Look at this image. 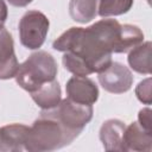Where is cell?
<instances>
[{
	"mask_svg": "<svg viewBox=\"0 0 152 152\" xmlns=\"http://www.w3.org/2000/svg\"><path fill=\"white\" fill-rule=\"evenodd\" d=\"M142 42L144 33L138 26L106 18L88 27H70L52 43V48L64 52L62 63L66 71L88 76L108 68L113 52H128Z\"/></svg>",
	"mask_w": 152,
	"mask_h": 152,
	"instance_id": "cell-1",
	"label": "cell"
},
{
	"mask_svg": "<svg viewBox=\"0 0 152 152\" xmlns=\"http://www.w3.org/2000/svg\"><path fill=\"white\" fill-rule=\"evenodd\" d=\"M76 139L68 132L56 118L46 110H42L39 118L30 127L25 150L30 152H49L62 148Z\"/></svg>",
	"mask_w": 152,
	"mask_h": 152,
	"instance_id": "cell-2",
	"label": "cell"
},
{
	"mask_svg": "<svg viewBox=\"0 0 152 152\" xmlns=\"http://www.w3.org/2000/svg\"><path fill=\"white\" fill-rule=\"evenodd\" d=\"M57 72L55 58L46 51H37L19 65L14 77L24 90L32 93L44 83L56 80Z\"/></svg>",
	"mask_w": 152,
	"mask_h": 152,
	"instance_id": "cell-3",
	"label": "cell"
},
{
	"mask_svg": "<svg viewBox=\"0 0 152 152\" xmlns=\"http://www.w3.org/2000/svg\"><path fill=\"white\" fill-rule=\"evenodd\" d=\"M49 114L58 120V122L76 138L89 124L93 118V106L81 104L70 99H63L61 102L51 108L45 109Z\"/></svg>",
	"mask_w": 152,
	"mask_h": 152,
	"instance_id": "cell-4",
	"label": "cell"
},
{
	"mask_svg": "<svg viewBox=\"0 0 152 152\" xmlns=\"http://www.w3.org/2000/svg\"><path fill=\"white\" fill-rule=\"evenodd\" d=\"M50 21L39 11H27L19 21V38L23 46L28 50L39 49L49 32Z\"/></svg>",
	"mask_w": 152,
	"mask_h": 152,
	"instance_id": "cell-5",
	"label": "cell"
},
{
	"mask_svg": "<svg viewBox=\"0 0 152 152\" xmlns=\"http://www.w3.org/2000/svg\"><path fill=\"white\" fill-rule=\"evenodd\" d=\"M97 78L101 87L112 94H124L128 91L133 84L131 70L119 62H112L108 68L99 72Z\"/></svg>",
	"mask_w": 152,
	"mask_h": 152,
	"instance_id": "cell-6",
	"label": "cell"
},
{
	"mask_svg": "<svg viewBox=\"0 0 152 152\" xmlns=\"http://www.w3.org/2000/svg\"><path fill=\"white\" fill-rule=\"evenodd\" d=\"M66 97L81 103L93 106L99 99V88L96 83L87 76H72L65 84Z\"/></svg>",
	"mask_w": 152,
	"mask_h": 152,
	"instance_id": "cell-7",
	"label": "cell"
},
{
	"mask_svg": "<svg viewBox=\"0 0 152 152\" xmlns=\"http://www.w3.org/2000/svg\"><path fill=\"white\" fill-rule=\"evenodd\" d=\"M19 63L14 52V43L11 33L0 27V80H10L15 76Z\"/></svg>",
	"mask_w": 152,
	"mask_h": 152,
	"instance_id": "cell-8",
	"label": "cell"
},
{
	"mask_svg": "<svg viewBox=\"0 0 152 152\" xmlns=\"http://www.w3.org/2000/svg\"><path fill=\"white\" fill-rule=\"evenodd\" d=\"M124 151L151 152L152 150V131L144 128L138 121L126 126L122 137Z\"/></svg>",
	"mask_w": 152,
	"mask_h": 152,
	"instance_id": "cell-9",
	"label": "cell"
},
{
	"mask_svg": "<svg viewBox=\"0 0 152 152\" xmlns=\"http://www.w3.org/2000/svg\"><path fill=\"white\" fill-rule=\"evenodd\" d=\"M30 127L23 124H11L0 127V152H20L25 150Z\"/></svg>",
	"mask_w": 152,
	"mask_h": 152,
	"instance_id": "cell-10",
	"label": "cell"
},
{
	"mask_svg": "<svg viewBox=\"0 0 152 152\" xmlns=\"http://www.w3.org/2000/svg\"><path fill=\"white\" fill-rule=\"evenodd\" d=\"M126 125L119 119L106 120L100 128V140L106 151H120L124 152L122 137Z\"/></svg>",
	"mask_w": 152,
	"mask_h": 152,
	"instance_id": "cell-11",
	"label": "cell"
},
{
	"mask_svg": "<svg viewBox=\"0 0 152 152\" xmlns=\"http://www.w3.org/2000/svg\"><path fill=\"white\" fill-rule=\"evenodd\" d=\"M30 94H31L32 100L36 102V104L38 107H40L43 110L51 109V108L56 107L62 100L61 86H59L58 81H56V80L44 83L37 90H34Z\"/></svg>",
	"mask_w": 152,
	"mask_h": 152,
	"instance_id": "cell-12",
	"label": "cell"
},
{
	"mask_svg": "<svg viewBox=\"0 0 152 152\" xmlns=\"http://www.w3.org/2000/svg\"><path fill=\"white\" fill-rule=\"evenodd\" d=\"M151 42H145L128 51V64L138 74H151Z\"/></svg>",
	"mask_w": 152,
	"mask_h": 152,
	"instance_id": "cell-13",
	"label": "cell"
},
{
	"mask_svg": "<svg viewBox=\"0 0 152 152\" xmlns=\"http://www.w3.org/2000/svg\"><path fill=\"white\" fill-rule=\"evenodd\" d=\"M97 4L99 0H70V17L80 24L89 23L97 14Z\"/></svg>",
	"mask_w": 152,
	"mask_h": 152,
	"instance_id": "cell-14",
	"label": "cell"
},
{
	"mask_svg": "<svg viewBox=\"0 0 152 152\" xmlns=\"http://www.w3.org/2000/svg\"><path fill=\"white\" fill-rule=\"evenodd\" d=\"M133 6V0H99L97 14L102 18L127 13Z\"/></svg>",
	"mask_w": 152,
	"mask_h": 152,
	"instance_id": "cell-15",
	"label": "cell"
},
{
	"mask_svg": "<svg viewBox=\"0 0 152 152\" xmlns=\"http://www.w3.org/2000/svg\"><path fill=\"white\" fill-rule=\"evenodd\" d=\"M151 84H152V81L150 77H147V78L142 80L141 82H139V84L135 88V95H137L138 100L140 102H142L144 104H151V101H152Z\"/></svg>",
	"mask_w": 152,
	"mask_h": 152,
	"instance_id": "cell-16",
	"label": "cell"
},
{
	"mask_svg": "<svg viewBox=\"0 0 152 152\" xmlns=\"http://www.w3.org/2000/svg\"><path fill=\"white\" fill-rule=\"evenodd\" d=\"M151 109L142 108L138 114V122L146 129L152 131V120H151Z\"/></svg>",
	"mask_w": 152,
	"mask_h": 152,
	"instance_id": "cell-17",
	"label": "cell"
},
{
	"mask_svg": "<svg viewBox=\"0 0 152 152\" xmlns=\"http://www.w3.org/2000/svg\"><path fill=\"white\" fill-rule=\"evenodd\" d=\"M8 15V10H7V5L4 0H0V27L4 26L6 19Z\"/></svg>",
	"mask_w": 152,
	"mask_h": 152,
	"instance_id": "cell-18",
	"label": "cell"
},
{
	"mask_svg": "<svg viewBox=\"0 0 152 152\" xmlns=\"http://www.w3.org/2000/svg\"><path fill=\"white\" fill-rule=\"evenodd\" d=\"M7 1L12 6H15V7H25L32 2V0H7Z\"/></svg>",
	"mask_w": 152,
	"mask_h": 152,
	"instance_id": "cell-19",
	"label": "cell"
},
{
	"mask_svg": "<svg viewBox=\"0 0 152 152\" xmlns=\"http://www.w3.org/2000/svg\"><path fill=\"white\" fill-rule=\"evenodd\" d=\"M147 1H148V2H150V0H147Z\"/></svg>",
	"mask_w": 152,
	"mask_h": 152,
	"instance_id": "cell-20",
	"label": "cell"
}]
</instances>
